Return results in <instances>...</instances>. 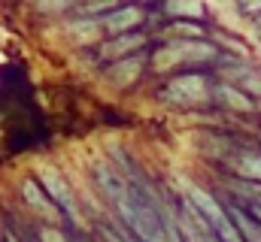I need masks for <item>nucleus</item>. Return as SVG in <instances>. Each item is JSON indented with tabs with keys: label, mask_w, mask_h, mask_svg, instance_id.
I'll list each match as a JSON object with an SVG mask.
<instances>
[{
	"label": "nucleus",
	"mask_w": 261,
	"mask_h": 242,
	"mask_svg": "<svg viewBox=\"0 0 261 242\" xmlns=\"http://www.w3.org/2000/svg\"><path fill=\"white\" fill-rule=\"evenodd\" d=\"M103 239H107V242H125L122 236H116L113 230H103Z\"/></svg>",
	"instance_id": "16"
},
{
	"label": "nucleus",
	"mask_w": 261,
	"mask_h": 242,
	"mask_svg": "<svg viewBox=\"0 0 261 242\" xmlns=\"http://www.w3.org/2000/svg\"><path fill=\"white\" fill-rule=\"evenodd\" d=\"M249 215H252L255 221H261V200H252V206H249Z\"/></svg>",
	"instance_id": "15"
},
{
	"label": "nucleus",
	"mask_w": 261,
	"mask_h": 242,
	"mask_svg": "<svg viewBox=\"0 0 261 242\" xmlns=\"http://www.w3.org/2000/svg\"><path fill=\"white\" fill-rule=\"evenodd\" d=\"M137 73H140V58H125L122 64H116V67L110 70V76H113L119 85H125L128 79H137Z\"/></svg>",
	"instance_id": "10"
},
{
	"label": "nucleus",
	"mask_w": 261,
	"mask_h": 242,
	"mask_svg": "<svg viewBox=\"0 0 261 242\" xmlns=\"http://www.w3.org/2000/svg\"><path fill=\"white\" fill-rule=\"evenodd\" d=\"M167 12L173 15H203L200 3H167Z\"/></svg>",
	"instance_id": "13"
},
{
	"label": "nucleus",
	"mask_w": 261,
	"mask_h": 242,
	"mask_svg": "<svg viewBox=\"0 0 261 242\" xmlns=\"http://www.w3.org/2000/svg\"><path fill=\"white\" fill-rule=\"evenodd\" d=\"M216 58V49L203 40H173L155 52V70H173L179 64H197V60Z\"/></svg>",
	"instance_id": "1"
},
{
	"label": "nucleus",
	"mask_w": 261,
	"mask_h": 242,
	"mask_svg": "<svg viewBox=\"0 0 261 242\" xmlns=\"http://www.w3.org/2000/svg\"><path fill=\"white\" fill-rule=\"evenodd\" d=\"M143 34H122V37H116V40H110L107 46H103V58H125V55H130L134 49H140L143 46Z\"/></svg>",
	"instance_id": "9"
},
{
	"label": "nucleus",
	"mask_w": 261,
	"mask_h": 242,
	"mask_svg": "<svg viewBox=\"0 0 261 242\" xmlns=\"http://www.w3.org/2000/svg\"><path fill=\"white\" fill-rule=\"evenodd\" d=\"M107 31H113L116 37H122V34H130V27L134 24H140V9L137 6H116L110 15H103V21H100Z\"/></svg>",
	"instance_id": "7"
},
{
	"label": "nucleus",
	"mask_w": 261,
	"mask_h": 242,
	"mask_svg": "<svg viewBox=\"0 0 261 242\" xmlns=\"http://www.w3.org/2000/svg\"><path fill=\"white\" fill-rule=\"evenodd\" d=\"M219 94L225 97V103H231V106H234V109H240V112H249V109H252V100H249V97H243L240 91L228 88V85H225V88H219Z\"/></svg>",
	"instance_id": "12"
},
{
	"label": "nucleus",
	"mask_w": 261,
	"mask_h": 242,
	"mask_svg": "<svg viewBox=\"0 0 261 242\" xmlns=\"http://www.w3.org/2000/svg\"><path fill=\"white\" fill-rule=\"evenodd\" d=\"M237 173L246 176V179H258L261 182V158L258 155H243L237 161Z\"/></svg>",
	"instance_id": "11"
},
{
	"label": "nucleus",
	"mask_w": 261,
	"mask_h": 242,
	"mask_svg": "<svg viewBox=\"0 0 261 242\" xmlns=\"http://www.w3.org/2000/svg\"><path fill=\"white\" fill-rule=\"evenodd\" d=\"M189 200H192V206H195L197 212L210 221V227L216 230V236L222 242H243L237 224H234V218L228 215L225 206H219V203L213 200V194H206V191H200V188H192V191H189Z\"/></svg>",
	"instance_id": "2"
},
{
	"label": "nucleus",
	"mask_w": 261,
	"mask_h": 242,
	"mask_svg": "<svg viewBox=\"0 0 261 242\" xmlns=\"http://www.w3.org/2000/svg\"><path fill=\"white\" fill-rule=\"evenodd\" d=\"M40 242H67V236L61 230H55V227H43L40 230Z\"/></svg>",
	"instance_id": "14"
},
{
	"label": "nucleus",
	"mask_w": 261,
	"mask_h": 242,
	"mask_svg": "<svg viewBox=\"0 0 261 242\" xmlns=\"http://www.w3.org/2000/svg\"><path fill=\"white\" fill-rule=\"evenodd\" d=\"M179 233H182V239L186 242H222L216 236V230L210 227V221L197 212L195 206H192V200L186 197L182 200V206H179Z\"/></svg>",
	"instance_id": "5"
},
{
	"label": "nucleus",
	"mask_w": 261,
	"mask_h": 242,
	"mask_svg": "<svg viewBox=\"0 0 261 242\" xmlns=\"http://www.w3.org/2000/svg\"><path fill=\"white\" fill-rule=\"evenodd\" d=\"M40 185L46 188V194L52 197V203H55V206L64 212L73 224H79V221H82V218H79L76 197H73V191H70L67 179L58 173V170H52V167H43V170H40Z\"/></svg>",
	"instance_id": "4"
},
{
	"label": "nucleus",
	"mask_w": 261,
	"mask_h": 242,
	"mask_svg": "<svg viewBox=\"0 0 261 242\" xmlns=\"http://www.w3.org/2000/svg\"><path fill=\"white\" fill-rule=\"evenodd\" d=\"M6 242H18V239H15V236H9V239H6Z\"/></svg>",
	"instance_id": "17"
},
{
	"label": "nucleus",
	"mask_w": 261,
	"mask_h": 242,
	"mask_svg": "<svg viewBox=\"0 0 261 242\" xmlns=\"http://www.w3.org/2000/svg\"><path fill=\"white\" fill-rule=\"evenodd\" d=\"M164 97L170 103H179V106H200L210 100V82L197 73H186V76H176L167 82L164 88Z\"/></svg>",
	"instance_id": "3"
},
{
	"label": "nucleus",
	"mask_w": 261,
	"mask_h": 242,
	"mask_svg": "<svg viewBox=\"0 0 261 242\" xmlns=\"http://www.w3.org/2000/svg\"><path fill=\"white\" fill-rule=\"evenodd\" d=\"M225 209H228V215L234 218V224H237L243 242H261V221H255V218H252L246 209H240L237 203H228Z\"/></svg>",
	"instance_id": "8"
},
{
	"label": "nucleus",
	"mask_w": 261,
	"mask_h": 242,
	"mask_svg": "<svg viewBox=\"0 0 261 242\" xmlns=\"http://www.w3.org/2000/svg\"><path fill=\"white\" fill-rule=\"evenodd\" d=\"M21 194H24V200L37 209V215H43V218H55V215H61V209L52 203V197L46 194V188L40 185V179H28L21 185Z\"/></svg>",
	"instance_id": "6"
}]
</instances>
